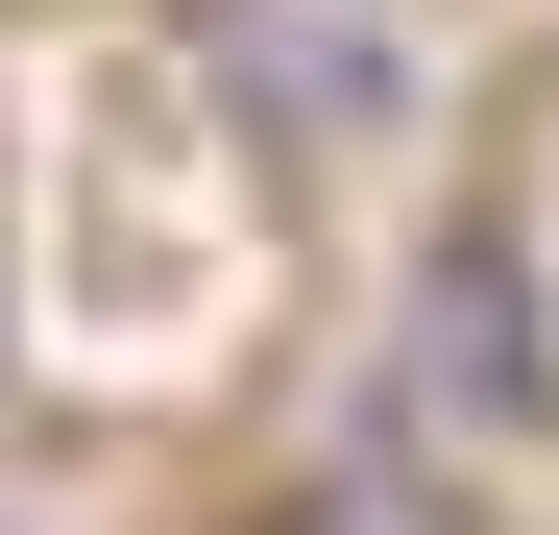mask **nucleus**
<instances>
[{"label": "nucleus", "instance_id": "1", "mask_svg": "<svg viewBox=\"0 0 559 535\" xmlns=\"http://www.w3.org/2000/svg\"><path fill=\"white\" fill-rule=\"evenodd\" d=\"M390 414L462 438V463H535L559 438V293H535V219L511 195H462L414 243V293H390Z\"/></svg>", "mask_w": 559, "mask_h": 535}, {"label": "nucleus", "instance_id": "2", "mask_svg": "<svg viewBox=\"0 0 559 535\" xmlns=\"http://www.w3.org/2000/svg\"><path fill=\"white\" fill-rule=\"evenodd\" d=\"M170 73H195L293 195H317V170H365V146L414 122V49L365 25V0H170Z\"/></svg>", "mask_w": 559, "mask_h": 535}]
</instances>
